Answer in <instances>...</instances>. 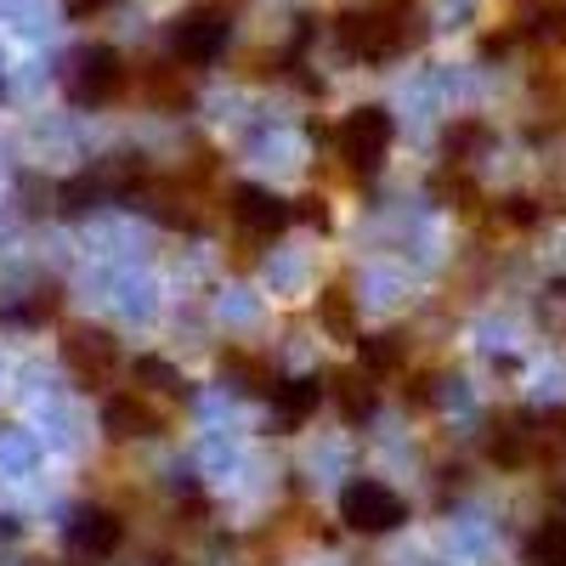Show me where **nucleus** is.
Masks as SVG:
<instances>
[{
  "label": "nucleus",
  "instance_id": "f03ea898",
  "mask_svg": "<svg viewBox=\"0 0 566 566\" xmlns=\"http://www.w3.org/2000/svg\"><path fill=\"white\" fill-rule=\"evenodd\" d=\"M63 85H69V97L74 103H114L119 91H125V63L119 52H108V45H80V52L69 57L63 69Z\"/></svg>",
  "mask_w": 566,
  "mask_h": 566
},
{
  "label": "nucleus",
  "instance_id": "2eb2a0df",
  "mask_svg": "<svg viewBox=\"0 0 566 566\" xmlns=\"http://www.w3.org/2000/svg\"><path fill=\"white\" fill-rule=\"evenodd\" d=\"M323 317L335 323V328H352V306H346V290H328V301H323Z\"/></svg>",
  "mask_w": 566,
  "mask_h": 566
},
{
  "label": "nucleus",
  "instance_id": "20e7f679",
  "mask_svg": "<svg viewBox=\"0 0 566 566\" xmlns=\"http://www.w3.org/2000/svg\"><path fill=\"white\" fill-rule=\"evenodd\" d=\"M340 515H346V527H357V533H391L402 522V499L386 482H352L340 493Z\"/></svg>",
  "mask_w": 566,
  "mask_h": 566
},
{
  "label": "nucleus",
  "instance_id": "39448f33",
  "mask_svg": "<svg viewBox=\"0 0 566 566\" xmlns=\"http://www.w3.org/2000/svg\"><path fill=\"white\" fill-rule=\"evenodd\" d=\"M170 45H176V57H181L187 69H205V63H216V57H221V45H227V12L199 7V12L176 18Z\"/></svg>",
  "mask_w": 566,
  "mask_h": 566
},
{
  "label": "nucleus",
  "instance_id": "dca6fc26",
  "mask_svg": "<svg viewBox=\"0 0 566 566\" xmlns=\"http://www.w3.org/2000/svg\"><path fill=\"white\" fill-rule=\"evenodd\" d=\"M97 7H108V0H69V12H97Z\"/></svg>",
  "mask_w": 566,
  "mask_h": 566
},
{
  "label": "nucleus",
  "instance_id": "0eeeda50",
  "mask_svg": "<svg viewBox=\"0 0 566 566\" xmlns=\"http://www.w3.org/2000/svg\"><path fill=\"white\" fill-rule=\"evenodd\" d=\"M63 357H69V368H74V380H85V386H103L108 374H114V340L103 335V328H74V335L63 340Z\"/></svg>",
  "mask_w": 566,
  "mask_h": 566
},
{
  "label": "nucleus",
  "instance_id": "9b49d317",
  "mask_svg": "<svg viewBox=\"0 0 566 566\" xmlns=\"http://www.w3.org/2000/svg\"><path fill=\"white\" fill-rule=\"evenodd\" d=\"M277 391V408H283V419H306L312 408H317V397H323V386L317 380H283V386H272Z\"/></svg>",
  "mask_w": 566,
  "mask_h": 566
},
{
  "label": "nucleus",
  "instance_id": "423d86ee",
  "mask_svg": "<svg viewBox=\"0 0 566 566\" xmlns=\"http://www.w3.org/2000/svg\"><path fill=\"white\" fill-rule=\"evenodd\" d=\"M227 216L239 221L250 239H272V232H283L290 227V205H283L277 193H266V187H239V193H232V205H227Z\"/></svg>",
  "mask_w": 566,
  "mask_h": 566
},
{
  "label": "nucleus",
  "instance_id": "7ed1b4c3",
  "mask_svg": "<svg viewBox=\"0 0 566 566\" xmlns=\"http://www.w3.org/2000/svg\"><path fill=\"white\" fill-rule=\"evenodd\" d=\"M335 148H340V159H346L352 170H374V165L386 159V148H391V119H386V108H357V114H346L340 130H335Z\"/></svg>",
  "mask_w": 566,
  "mask_h": 566
},
{
  "label": "nucleus",
  "instance_id": "6e6552de",
  "mask_svg": "<svg viewBox=\"0 0 566 566\" xmlns=\"http://www.w3.org/2000/svg\"><path fill=\"white\" fill-rule=\"evenodd\" d=\"M119 538H125V527L114 522L108 510H80L74 522H69V549L74 555H91V560H108L119 549Z\"/></svg>",
  "mask_w": 566,
  "mask_h": 566
},
{
  "label": "nucleus",
  "instance_id": "1a4fd4ad",
  "mask_svg": "<svg viewBox=\"0 0 566 566\" xmlns=\"http://www.w3.org/2000/svg\"><path fill=\"white\" fill-rule=\"evenodd\" d=\"M103 424L114 437H154L159 431V413L142 402L136 391H125V397H108V408H103Z\"/></svg>",
  "mask_w": 566,
  "mask_h": 566
},
{
  "label": "nucleus",
  "instance_id": "4468645a",
  "mask_svg": "<svg viewBox=\"0 0 566 566\" xmlns=\"http://www.w3.org/2000/svg\"><path fill=\"white\" fill-rule=\"evenodd\" d=\"M136 380H154L159 391H181V380H176L165 363H154V357H142V363H136Z\"/></svg>",
  "mask_w": 566,
  "mask_h": 566
},
{
  "label": "nucleus",
  "instance_id": "f257e3e1",
  "mask_svg": "<svg viewBox=\"0 0 566 566\" xmlns=\"http://www.w3.org/2000/svg\"><path fill=\"white\" fill-rule=\"evenodd\" d=\"M340 52L346 57H363V63H391L402 57L408 45H419V12L408 7V0H363V7H352L340 23Z\"/></svg>",
  "mask_w": 566,
  "mask_h": 566
},
{
  "label": "nucleus",
  "instance_id": "f8f14e48",
  "mask_svg": "<svg viewBox=\"0 0 566 566\" xmlns=\"http://www.w3.org/2000/svg\"><path fill=\"white\" fill-rule=\"evenodd\" d=\"M368 408H374L368 380H357V374H340V413H346V419H363Z\"/></svg>",
  "mask_w": 566,
  "mask_h": 566
},
{
  "label": "nucleus",
  "instance_id": "ddd939ff",
  "mask_svg": "<svg viewBox=\"0 0 566 566\" xmlns=\"http://www.w3.org/2000/svg\"><path fill=\"white\" fill-rule=\"evenodd\" d=\"M363 357H368L374 374H386V368L402 363V346H397V335H380V340H363Z\"/></svg>",
  "mask_w": 566,
  "mask_h": 566
},
{
  "label": "nucleus",
  "instance_id": "9d476101",
  "mask_svg": "<svg viewBox=\"0 0 566 566\" xmlns=\"http://www.w3.org/2000/svg\"><path fill=\"white\" fill-rule=\"evenodd\" d=\"M527 566H566V522H544L527 538Z\"/></svg>",
  "mask_w": 566,
  "mask_h": 566
}]
</instances>
